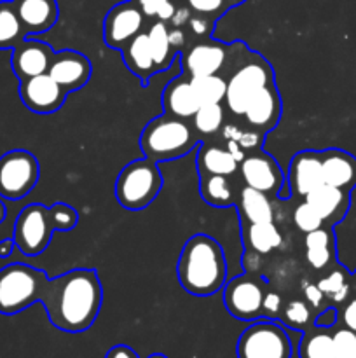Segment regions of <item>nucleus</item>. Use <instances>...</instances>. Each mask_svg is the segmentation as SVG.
Wrapping results in <instances>:
<instances>
[{"instance_id": "30", "label": "nucleus", "mask_w": 356, "mask_h": 358, "mask_svg": "<svg viewBox=\"0 0 356 358\" xmlns=\"http://www.w3.org/2000/svg\"><path fill=\"white\" fill-rule=\"evenodd\" d=\"M27 38L10 0H0V49H14Z\"/></svg>"}, {"instance_id": "33", "label": "nucleus", "mask_w": 356, "mask_h": 358, "mask_svg": "<svg viewBox=\"0 0 356 358\" xmlns=\"http://www.w3.org/2000/svg\"><path fill=\"white\" fill-rule=\"evenodd\" d=\"M192 126L199 136L216 135L223 126L222 103H202L192 117Z\"/></svg>"}, {"instance_id": "48", "label": "nucleus", "mask_w": 356, "mask_h": 358, "mask_svg": "<svg viewBox=\"0 0 356 358\" xmlns=\"http://www.w3.org/2000/svg\"><path fill=\"white\" fill-rule=\"evenodd\" d=\"M168 37H170V44L173 45L175 51H178V49H184L185 45V34L181 28H168Z\"/></svg>"}, {"instance_id": "53", "label": "nucleus", "mask_w": 356, "mask_h": 358, "mask_svg": "<svg viewBox=\"0 0 356 358\" xmlns=\"http://www.w3.org/2000/svg\"><path fill=\"white\" fill-rule=\"evenodd\" d=\"M149 358H168L166 355H161V353H154V355H150Z\"/></svg>"}, {"instance_id": "52", "label": "nucleus", "mask_w": 356, "mask_h": 358, "mask_svg": "<svg viewBox=\"0 0 356 358\" xmlns=\"http://www.w3.org/2000/svg\"><path fill=\"white\" fill-rule=\"evenodd\" d=\"M225 2H227V7L230 9V7H234V6H239V3L244 2V0H225Z\"/></svg>"}, {"instance_id": "41", "label": "nucleus", "mask_w": 356, "mask_h": 358, "mask_svg": "<svg viewBox=\"0 0 356 358\" xmlns=\"http://www.w3.org/2000/svg\"><path fill=\"white\" fill-rule=\"evenodd\" d=\"M213 21L215 20H212V17L192 14V17L188 20V28L195 37H209L213 30Z\"/></svg>"}, {"instance_id": "44", "label": "nucleus", "mask_w": 356, "mask_h": 358, "mask_svg": "<svg viewBox=\"0 0 356 358\" xmlns=\"http://www.w3.org/2000/svg\"><path fill=\"white\" fill-rule=\"evenodd\" d=\"M339 320L342 322V327L356 332V297L346 301L341 313H339Z\"/></svg>"}, {"instance_id": "21", "label": "nucleus", "mask_w": 356, "mask_h": 358, "mask_svg": "<svg viewBox=\"0 0 356 358\" xmlns=\"http://www.w3.org/2000/svg\"><path fill=\"white\" fill-rule=\"evenodd\" d=\"M164 114H170L173 117L192 119L198 108L201 107L198 94L191 84V77H175L164 87L163 96H161Z\"/></svg>"}, {"instance_id": "20", "label": "nucleus", "mask_w": 356, "mask_h": 358, "mask_svg": "<svg viewBox=\"0 0 356 358\" xmlns=\"http://www.w3.org/2000/svg\"><path fill=\"white\" fill-rule=\"evenodd\" d=\"M323 184L351 192L356 187V157L342 149L321 150Z\"/></svg>"}, {"instance_id": "9", "label": "nucleus", "mask_w": 356, "mask_h": 358, "mask_svg": "<svg viewBox=\"0 0 356 358\" xmlns=\"http://www.w3.org/2000/svg\"><path fill=\"white\" fill-rule=\"evenodd\" d=\"M222 290L223 304L230 317L241 322H255L262 317V303L265 296V283H262V280L244 273L227 280Z\"/></svg>"}, {"instance_id": "16", "label": "nucleus", "mask_w": 356, "mask_h": 358, "mask_svg": "<svg viewBox=\"0 0 356 358\" xmlns=\"http://www.w3.org/2000/svg\"><path fill=\"white\" fill-rule=\"evenodd\" d=\"M230 49L232 48L225 44H218V42H198V44H194L191 49L185 51L184 58H181L184 70L188 73V77L220 73L225 69Z\"/></svg>"}, {"instance_id": "34", "label": "nucleus", "mask_w": 356, "mask_h": 358, "mask_svg": "<svg viewBox=\"0 0 356 358\" xmlns=\"http://www.w3.org/2000/svg\"><path fill=\"white\" fill-rule=\"evenodd\" d=\"M283 324L286 327L293 329V331L304 332L306 329H309L314 324L313 317V308L306 303V301H290V303L283 304L281 315H279Z\"/></svg>"}, {"instance_id": "31", "label": "nucleus", "mask_w": 356, "mask_h": 358, "mask_svg": "<svg viewBox=\"0 0 356 358\" xmlns=\"http://www.w3.org/2000/svg\"><path fill=\"white\" fill-rule=\"evenodd\" d=\"M318 289L325 294L327 299L334 304H344L351 294V285H349V273L344 268H335L328 273L327 276L316 283Z\"/></svg>"}, {"instance_id": "15", "label": "nucleus", "mask_w": 356, "mask_h": 358, "mask_svg": "<svg viewBox=\"0 0 356 358\" xmlns=\"http://www.w3.org/2000/svg\"><path fill=\"white\" fill-rule=\"evenodd\" d=\"M54 49L45 42L27 37L13 49L10 66H13L14 76L23 80L28 77L47 73L52 58H54Z\"/></svg>"}, {"instance_id": "12", "label": "nucleus", "mask_w": 356, "mask_h": 358, "mask_svg": "<svg viewBox=\"0 0 356 358\" xmlns=\"http://www.w3.org/2000/svg\"><path fill=\"white\" fill-rule=\"evenodd\" d=\"M68 93L49 73L20 80V98L28 110L35 114H52L65 103Z\"/></svg>"}, {"instance_id": "38", "label": "nucleus", "mask_w": 356, "mask_h": 358, "mask_svg": "<svg viewBox=\"0 0 356 358\" xmlns=\"http://www.w3.org/2000/svg\"><path fill=\"white\" fill-rule=\"evenodd\" d=\"M185 3L194 14L212 17V20H216L225 10H229L225 0H185Z\"/></svg>"}, {"instance_id": "36", "label": "nucleus", "mask_w": 356, "mask_h": 358, "mask_svg": "<svg viewBox=\"0 0 356 358\" xmlns=\"http://www.w3.org/2000/svg\"><path fill=\"white\" fill-rule=\"evenodd\" d=\"M293 224H295L297 229L304 234L320 229V227H325L323 219L318 215L316 210H314L307 201L300 203V205H297V208L293 210Z\"/></svg>"}, {"instance_id": "1", "label": "nucleus", "mask_w": 356, "mask_h": 358, "mask_svg": "<svg viewBox=\"0 0 356 358\" xmlns=\"http://www.w3.org/2000/svg\"><path fill=\"white\" fill-rule=\"evenodd\" d=\"M38 303L49 322L68 334L86 332L96 322L103 303V287L96 269L75 268L42 282Z\"/></svg>"}, {"instance_id": "28", "label": "nucleus", "mask_w": 356, "mask_h": 358, "mask_svg": "<svg viewBox=\"0 0 356 358\" xmlns=\"http://www.w3.org/2000/svg\"><path fill=\"white\" fill-rule=\"evenodd\" d=\"M299 358H334V332L332 329L311 325L299 343Z\"/></svg>"}, {"instance_id": "11", "label": "nucleus", "mask_w": 356, "mask_h": 358, "mask_svg": "<svg viewBox=\"0 0 356 358\" xmlns=\"http://www.w3.org/2000/svg\"><path fill=\"white\" fill-rule=\"evenodd\" d=\"M239 173L244 185L264 194H279L285 184V173L278 161L262 149L248 152L239 163Z\"/></svg>"}, {"instance_id": "23", "label": "nucleus", "mask_w": 356, "mask_h": 358, "mask_svg": "<svg viewBox=\"0 0 356 358\" xmlns=\"http://www.w3.org/2000/svg\"><path fill=\"white\" fill-rule=\"evenodd\" d=\"M306 245V259L309 266L316 271H323L335 261V236L334 227H320L311 231L304 238Z\"/></svg>"}, {"instance_id": "32", "label": "nucleus", "mask_w": 356, "mask_h": 358, "mask_svg": "<svg viewBox=\"0 0 356 358\" xmlns=\"http://www.w3.org/2000/svg\"><path fill=\"white\" fill-rule=\"evenodd\" d=\"M191 84L202 103H222L227 93V79L220 73L215 76L191 77Z\"/></svg>"}, {"instance_id": "35", "label": "nucleus", "mask_w": 356, "mask_h": 358, "mask_svg": "<svg viewBox=\"0 0 356 358\" xmlns=\"http://www.w3.org/2000/svg\"><path fill=\"white\" fill-rule=\"evenodd\" d=\"M49 217L54 231H72L79 222V213L73 206L66 205V203H54L49 206Z\"/></svg>"}, {"instance_id": "45", "label": "nucleus", "mask_w": 356, "mask_h": 358, "mask_svg": "<svg viewBox=\"0 0 356 358\" xmlns=\"http://www.w3.org/2000/svg\"><path fill=\"white\" fill-rule=\"evenodd\" d=\"M192 17V10L188 9L187 6L185 7H177V10H175L173 17L170 20L171 27L175 28H181L184 24H188V20Z\"/></svg>"}, {"instance_id": "24", "label": "nucleus", "mask_w": 356, "mask_h": 358, "mask_svg": "<svg viewBox=\"0 0 356 358\" xmlns=\"http://www.w3.org/2000/svg\"><path fill=\"white\" fill-rule=\"evenodd\" d=\"M243 240L246 250L267 255L281 247L283 234L274 222H243Z\"/></svg>"}, {"instance_id": "29", "label": "nucleus", "mask_w": 356, "mask_h": 358, "mask_svg": "<svg viewBox=\"0 0 356 358\" xmlns=\"http://www.w3.org/2000/svg\"><path fill=\"white\" fill-rule=\"evenodd\" d=\"M149 35V48L150 55L154 58V65H156L157 73L164 72L173 65L175 58H177V51L173 45L170 44V37H168V27L163 21H156L147 31Z\"/></svg>"}, {"instance_id": "25", "label": "nucleus", "mask_w": 356, "mask_h": 358, "mask_svg": "<svg viewBox=\"0 0 356 358\" xmlns=\"http://www.w3.org/2000/svg\"><path fill=\"white\" fill-rule=\"evenodd\" d=\"M236 203L243 222H274V208L269 196L264 192L244 185Z\"/></svg>"}, {"instance_id": "50", "label": "nucleus", "mask_w": 356, "mask_h": 358, "mask_svg": "<svg viewBox=\"0 0 356 358\" xmlns=\"http://www.w3.org/2000/svg\"><path fill=\"white\" fill-rule=\"evenodd\" d=\"M16 248V243H14V238H3L0 241V259H7L10 257V254Z\"/></svg>"}, {"instance_id": "3", "label": "nucleus", "mask_w": 356, "mask_h": 358, "mask_svg": "<svg viewBox=\"0 0 356 358\" xmlns=\"http://www.w3.org/2000/svg\"><path fill=\"white\" fill-rule=\"evenodd\" d=\"M201 143V136L187 119L161 114L150 119L140 135V149L143 156L156 161H173L184 157Z\"/></svg>"}, {"instance_id": "22", "label": "nucleus", "mask_w": 356, "mask_h": 358, "mask_svg": "<svg viewBox=\"0 0 356 358\" xmlns=\"http://www.w3.org/2000/svg\"><path fill=\"white\" fill-rule=\"evenodd\" d=\"M121 55L129 72L135 73V76L142 80L143 86H147L150 77L157 73L156 65H154V58L152 55H150L149 35H147V31H140V34L122 49Z\"/></svg>"}, {"instance_id": "2", "label": "nucleus", "mask_w": 356, "mask_h": 358, "mask_svg": "<svg viewBox=\"0 0 356 358\" xmlns=\"http://www.w3.org/2000/svg\"><path fill=\"white\" fill-rule=\"evenodd\" d=\"M177 276L184 290L195 297H209L227 283L223 248L209 234L198 233L185 241L177 262Z\"/></svg>"}, {"instance_id": "26", "label": "nucleus", "mask_w": 356, "mask_h": 358, "mask_svg": "<svg viewBox=\"0 0 356 358\" xmlns=\"http://www.w3.org/2000/svg\"><path fill=\"white\" fill-rule=\"evenodd\" d=\"M199 175H223L230 177L239 170V163L234 159L232 154L218 145H205L198 154Z\"/></svg>"}, {"instance_id": "51", "label": "nucleus", "mask_w": 356, "mask_h": 358, "mask_svg": "<svg viewBox=\"0 0 356 358\" xmlns=\"http://www.w3.org/2000/svg\"><path fill=\"white\" fill-rule=\"evenodd\" d=\"M6 217H7V208H6V205H3L2 199H0V224L6 220Z\"/></svg>"}, {"instance_id": "6", "label": "nucleus", "mask_w": 356, "mask_h": 358, "mask_svg": "<svg viewBox=\"0 0 356 358\" xmlns=\"http://www.w3.org/2000/svg\"><path fill=\"white\" fill-rule=\"evenodd\" d=\"M236 355L237 358H292L293 345L281 324L271 318L255 320L241 332Z\"/></svg>"}, {"instance_id": "18", "label": "nucleus", "mask_w": 356, "mask_h": 358, "mask_svg": "<svg viewBox=\"0 0 356 358\" xmlns=\"http://www.w3.org/2000/svg\"><path fill=\"white\" fill-rule=\"evenodd\" d=\"M304 201H307L316 210L318 215L323 219L325 226L334 227L348 215L349 206H351V192L334 187V185L321 184L314 191H311L304 198Z\"/></svg>"}, {"instance_id": "40", "label": "nucleus", "mask_w": 356, "mask_h": 358, "mask_svg": "<svg viewBox=\"0 0 356 358\" xmlns=\"http://www.w3.org/2000/svg\"><path fill=\"white\" fill-rule=\"evenodd\" d=\"M283 310L281 296L276 292H265L264 303H262V317L264 318H278Z\"/></svg>"}, {"instance_id": "14", "label": "nucleus", "mask_w": 356, "mask_h": 358, "mask_svg": "<svg viewBox=\"0 0 356 358\" xmlns=\"http://www.w3.org/2000/svg\"><path fill=\"white\" fill-rule=\"evenodd\" d=\"M47 73L65 90V93H72L89 83L93 65L82 52L63 49V51L54 52Z\"/></svg>"}, {"instance_id": "4", "label": "nucleus", "mask_w": 356, "mask_h": 358, "mask_svg": "<svg viewBox=\"0 0 356 358\" xmlns=\"http://www.w3.org/2000/svg\"><path fill=\"white\" fill-rule=\"evenodd\" d=\"M163 189V175L156 161L149 157L126 164L115 180V199L129 212L145 210Z\"/></svg>"}, {"instance_id": "19", "label": "nucleus", "mask_w": 356, "mask_h": 358, "mask_svg": "<svg viewBox=\"0 0 356 358\" xmlns=\"http://www.w3.org/2000/svg\"><path fill=\"white\" fill-rule=\"evenodd\" d=\"M27 37L51 30L59 17L56 0H10Z\"/></svg>"}, {"instance_id": "46", "label": "nucleus", "mask_w": 356, "mask_h": 358, "mask_svg": "<svg viewBox=\"0 0 356 358\" xmlns=\"http://www.w3.org/2000/svg\"><path fill=\"white\" fill-rule=\"evenodd\" d=\"M105 358H140L138 353L126 345H115L107 352Z\"/></svg>"}, {"instance_id": "7", "label": "nucleus", "mask_w": 356, "mask_h": 358, "mask_svg": "<svg viewBox=\"0 0 356 358\" xmlns=\"http://www.w3.org/2000/svg\"><path fill=\"white\" fill-rule=\"evenodd\" d=\"M40 178L38 159L24 149L0 156V198L17 201L30 194Z\"/></svg>"}, {"instance_id": "43", "label": "nucleus", "mask_w": 356, "mask_h": 358, "mask_svg": "<svg viewBox=\"0 0 356 358\" xmlns=\"http://www.w3.org/2000/svg\"><path fill=\"white\" fill-rule=\"evenodd\" d=\"M339 322V310L335 306H327L323 308L321 311H318V315L314 317V324L316 327H323V329H332L335 327Z\"/></svg>"}, {"instance_id": "10", "label": "nucleus", "mask_w": 356, "mask_h": 358, "mask_svg": "<svg viewBox=\"0 0 356 358\" xmlns=\"http://www.w3.org/2000/svg\"><path fill=\"white\" fill-rule=\"evenodd\" d=\"M145 14L136 0H122L112 7L103 20V42L115 51H122L142 31Z\"/></svg>"}, {"instance_id": "54", "label": "nucleus", "mask_w": 356, "mask_h": 358, "mask_svg": "<svg viewBox=\"0 0 356 358\" xmlns=\"http://www.w3.org/2000/svg\"><path fill=\"white\" fill-rule=\"evenodd\" d=\"M353 278H355V280H356V271H355V273H353Z\"/></svg>"}, {"instance_id": "5", "label": "nucleus", "mask_w": 356, "mask_h": 358, "mask_svg": "<svg viewBox=\"0 0 356 358\" xmlns=\"http://www.w3.org/2000/svg\"><path fill=\"white\" fill-rule=\"evenodd\" d=\"M274 80L271 65L260 55L244 51L239 56L237 69L227 79L225 105L230 114L243 117L251 98Z\"/></svg>"}, {"instance_id": "47", "label": "nucleus", "mask_w": 356, "mask_h": 358, "mask_svg": "<svg viewBox=\"0 0 356 358\" xmlns=\"http://www.w3.org/2000/svg\"><path fill=\"white\" fill-rule=\"evenodd\" d=\"M140 6V9L143 10V14L149 17H156L157 10H159V7L163 6V3L170 2V0H136Z\"/></svg>"}, {"instance_id": "37", "label": "nucleus", "mask_w": 356, "mask_h": 358, "mask_svg": "<svg viewBox=\"0 0 356 358\" xmlns=\"http://www.w3.org/2000/svg\"><path fill=\"white\" fill-rule=\"evenodd\" d=\"M334 358H356V332L346 327L335 329Z\"/></svg>"}, {"instance_id": "17", "label": "nucleus", "mask_w": 356, "mask_h": 358, "mask_svg": "<svg viewBox=\"0 0 356 358\" xmlns=\"http://www.w3.org/2000/svg\"><path fill=\"white\" fill-rule=\"evenodd\" d=\"M288 191L293 196L306 198L311 191L323 184L321 154L318 150H300L292 157L288 166Z\"/></svg>"}, {"instance_id": "8", "label": "nucleus", "mask_w": 356, "mask_h": 358, "mask_svg": "<svg viewBox=\"0 0 356 358\" xmlns=\"http://www.w3.org/2000/svg\"><path fill=\"white\" fill-rule=\"evenodd\" d=\"M54 233L49 217V206L42 203H30L16 217L13 238L21 254L35 257L49 247Z\"/></svg>"}, {"instance_id": "49", "label": "nucleus", "mask_w": 356, "mask_h": 358, "mask_svg": "<svg viewBox=\"0 0 356 358\" xmlns=\"http://www.w3.org/2000/svg\"><path fill=\"white\" fill-rule=\"evenodd\" d=\"M175 10H177V7H175V3L170 0V2L163 3V6L159 7V10H157L156 17L159 21H163V23H170V20H171V17H173Z\"/></svg>"}, {"instance_id": "27", "label": "nucleus", "mask_w": 356, "mask_h": 358, "mask_svg": "<svg viewBox=\"0 0 356 358\" xmlns=\"http://www.w3.org/2000/svg\"><path fill=\"white\" fill-rule=\"evenodd\" d=\"M199 194L202 201L213 208H230L236 205L237 198L230 185L229 177L223 175H199Z\"/></svg>"}, {"instance_id": "13", "label": "nucleus", "mask_w": 356, "mask_h": 358, "mask_svg": "<svg viewBox=\"0 0 356 358\" xmlns=\"http://www.w3.org/2000/svg\"><path fill=\"white\" fill-rule=\"evenodd\" d=\"M283 114V103L281 94H279L276 83H269L267 86L262 87L257 94L250 100L246 110H244L243 117L244 122L250 129L255 131L269 133L279 124V119Z\"/></svg>"}, {"instance_id": "42", "label": "nucleus", "mask_w": 356, "mask_h": 358, "mask_svg": "<svg viewBox=\"0 0 356 358\" xmlns=\"http://www.w3.org/2000/svg\"><path fill=\"white\" fill-rule=\"evenodd\" d=\"M302 287H304V297H306V303L309 304L311 308H314V310H318V311H321L323 308H327V306H323V303L327 297H325V294L318 289L316 283L306 282Z\"/></svg>"}, {"instance_id": "39", "label": "nucleus", "mask_w": 356, "mask_h": 358, "mask_svg": "<svg viewBox=\"0 0 356 358\" xmlns=\"http://www.w3.org/2000/svg\"><path fill=\"white\" fill-rule=\"evenodd\" d=\"M234 142L239 143L241 149L248 154V152H253V150L262 149V143H264V135L258 131H255V129H250V128H248V131H243V129H241L239 136H237V140H234Z\"/></svg>"}]
</instances>
